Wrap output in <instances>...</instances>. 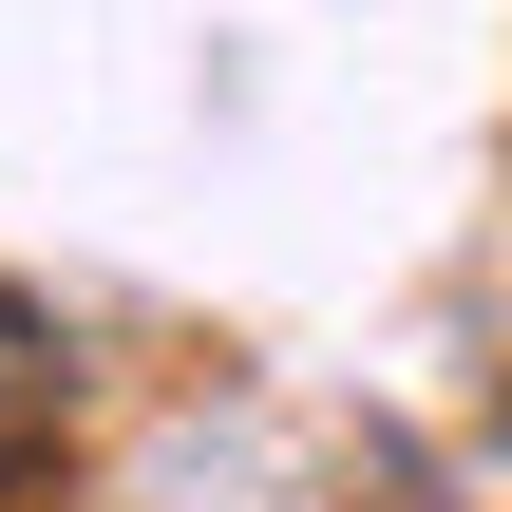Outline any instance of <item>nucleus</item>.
Returning a JSON list of instances; mask_svg holds the SVG:
<instances>
[{
	"label": "nucleus",
	"instance_id": "obj_1",
	"mask_svg": "<svg viewBox=\"0 0 512 512\" xmlns=\"http://www.w3.org/2000/svg\"><path fill=\"white\" fill-rule=\"evenodd\" d=\"M57 437H76V342H57V323L0 285V512L57 475Z\"/></svg>",
	"mask_w": 512,
	"mask_h": 512
}]
</instances>
